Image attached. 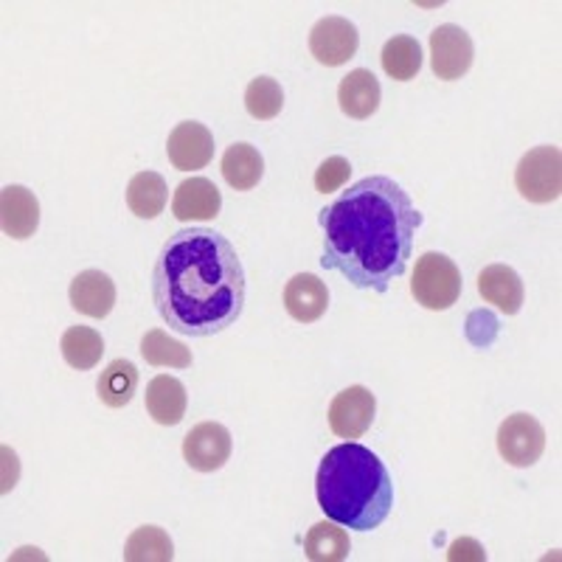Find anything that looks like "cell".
<instances>
[{"label": "cell", "instance_id": "cell-1", "mask_svg": "<svg viewBox=\"0 0 562 562\" xmlns=\"http://www.w3.org/2000/svg\"><path fill=\"white\" fill-rule=\"evenodd\" d=\"M318 223L324 268L338 270L358 290L385 293L408 270L422 214L396 180L371 175L326 205Z\"/></svg>", "mask_w": 562, "mask_h": 562}, {"label": "cell", "instance_id": "cell-2", "mask_svg": "<svg viewBox=\"0 0 562 562\" xmlns=\"http://www.w3.org/2000/svg\"><path fill=\"white\" fill-rule=\"evenodd\" d=\"M153 301L169 329L211 338L237 324L245 307V268L237 248L214 228H180L153 270Z\"/></svg>", "mask_w": 562, "mask_h": 562}, {"label": "cell", "instance_id": "cell-3", "mask_svg": "<svg viewBox=\"0 0 562 562\" xmlns=\"http://www.w3.org/2000/svg\"><path fill=\"white\" fill-rule=\"evenodd\" d=\"M315 492L326 518L355 531L378 529L394 506V481L385 464L355 441L338 445L321 459Z\"/></svg>", "mask_w": 562, "mask_h": 562}, {"label": "cell", "instance_id": "cell-4", "mask_svg": "<svg viewBox=\"0 0 562 562\" xmlns=\"http://www.w3.org/2000/svg\"><path fill=\"white\" fill-rule=\"evenodd\" d=\"M411 295L416 304L434 313H445L461 295V270L450 256L428 250L416 259L414 279H411Z\"/></svg>", "mask_w": 562, "mask_h": 562}, {"label": "cell", "instance_id": "cell-5", "mask_svg": "<svg viewBox=\"0 0 562 562\" xmlns=\"http://www.w3.org/2000/svg\"><path fill=\"white\" fill-rule=\"evenodd\" d=\"M515 189L529 203L546 205L562 194V153L560 147H535L520 158L515 169Z\"/></svg>", "mask_w": 562, "mask_h": 562}, {"label": "cell", "instance_id": "cell-6", "mask_svg": "<svg viewBox=\"0 0 562 562\" xmlns=\"http://www.w3.org/2000/svg\"><path fill=\"white\" fill-rule=\"evenodd\" d=\"M546 450V430L531 414H512L498 428V453L512 467H531Z\"/></svg>", "mask_w": 562, "mask_h": 562}, {"label": "cell", "instance_id": "cell-7", "mask_svg": "<svg viewBox=\"0 0 562 562\" xmlns=\"http://www.w3.org/2000/svg\"><path fill=\"white\" fill-rule=\"evenodd\" d=\"M378 416V400L366 385H349L329 403V428L340 439H360Z\"/></svg>", "mask_w": 562, "mask_h": 562}, {"label": "cell", "instance_id": "cell-8", "mask_svg": "<svg viewBox=\"0 0 562 562\" xmlns=\"http://www.w3.org/2000/svg\"><path fill=\"white\" fill-rule=\"evenodd\" d=\"M475 45L473 37L461 26L445 23V26L434 29L430 34V68L439 79H461L467 70L473 68Z\"/></svg>", "mask_w": 562, "mask_h": 562}, {"label": "cell", "instance_id": "cell-9", "mask_svg": "<svg viewBox=\"0 0 562 562\" xmlns=\"http://www.w3.org/2000/svg\"><path fill=\"white\" fill-rule=\"evenodd\" d=\"M358 26L346 18H321L310 32V54L326 68H338L358 54Z\"/></svg>", "mask_w": 562, "mask_h": 562}, {"label": "cell", "instance_id": "cell-10", "mask_svg": "<svg viewBox=\"0 0 562 562\" xmlns=\"http://www.w3.org/2000/svg\"><path fill=\"white\" fill-rule=\"evenodd\" d=\"M231 434L220 422H200L183 439L186 464L198 473H217L231 459Z\"/></svg>", "mask_w": 562, "mask_h": 562}, {"label": "cell", "instance_id": "cell-11", "mask_svg": "<svg viewBox=\"0 0 562 562\" xmlns=\"http://www.w3.org/2000/svg\"><path fill=\"white\" fill-rule=\"evenodd\" d=\"M169 164L180 172H198L214 158V135L200 122H180L167 140Z\"/></svg>", "mask_w": 562, "mask_h": 562}, {"label": "cell", "instance_id": "cell-12", "mask_svg": "<svg viewBox=\"0 0 562 562\" xmlns=\"http://www.w3.org/2000/svg\"><path fill=\"white\" fill-rule=\"evenodd\" d=\"M70 307L88 318H108L115 307V281L102 270H82L70 281Z\"/></svg>", "mask_w": 562, "mask_h": 562}, {"label": "cell", "instance_id": "cell-13", "mask_svg": "<svg viewBox=\"0 0 562 562\" xmlns=\"http://www.w3.org/2000/svg\"><path fill=\"white\" fill-rule=\"evenodd\" d=\"M0 225L12 239H29L40 228V203L26 186H7L0 192Z\"/></svg>", "mask_w": 562, "mask_h": 562}, {"label": "cell", "instance_id": "cell-14", "mask_svg": "<svg viewBox=\"0 0 562 562\" xmlns=\"http://www.w3.org/2000/svg\"><path fill=\"white\" fill-rule=\"evenodd\" d=\"M223 209V194L209 178H186L175 189L172 214L180 223H192V220H214Z\"/></svg>", "mask_w": 562, "mask_h": 562}, {"label": "cell", "instance_id": "cell-15", "mask_svg": "<svg viewBox=\"0 0 562 562\" xmlns=\"http://www.w3.org/2000/svg\"><path fill=\"white\" fill-rule=\"evenodd\" d=\"M329 307V290L315 273H295L284 288V310L299 324H313Z\"/></svg>", "mask_w": 562, "mask_h": 562}, {"label": "cell", "instance_id": "cell-16", "mask_svg": "<svg viewBox=\"0 0 562 562\" xmlns=\"http://www.w3.org/2000/svg\"><path fill=\"white\" fill-rule=\"evenodd\" d=\"M479 295L506 315H518L524 307V281L509 265H490L479 273Z\"/></svg>", "mask_w": 562, "mask_h": 562}, {"label": "cell", "instance_id": "cell-17", "mask_svg": "<svg viewBox=\"0 0 562 562\" xmlns=\"http://www.w3.org/2000/svg\"><path fill=\"white\" fill-rule=\"evenodd\" d=\"M147 414L153 416L158 425L164 428H175L180 425L186 416V405H189V394H186V385L178 378H169V374H158V378L149 380L147 385Z\"/></svg>", "mask_w": 562, "mask_h": 562}, {"label": "cell", "instance_id": "cell-18", "mask_svg": "<svg viewBox=\"0 0 562 562\" xmlns=\"http://www.w3.org/2000/svg\"><path fill=\"white\" fill-rule=\"evenodd\" d=\"M338 104L349 119H371L380 108V82L371 70L358 68L349 70V77L340 79L338 85Z\"/></svg>", "mask_w": 562, "mask_h": 562}, {"label": "cell", "instance_id": "cell-19", "mask_svg": "<svg viewBox=\"0 0 562 562\" xmlns=\"http://www.w3.org/2000/svg\"><path fill=\"white\" fill-rule=\"evenodd\" d=\"M223 178L231 189H237V192H250L259 186L265 175V158L262 153L254 147V144H231L223 155Z\"/></svg>", "mask_w": 562, "mask_h": 562}, {"label": "cell", "instance_id": "cell-20", "mask_svg": "<svg viewBox=\"0 0 562 562\" xmlns=\"http://www.w3.org/2000/svg\"><path fill=\"white\" fill-rule=\"evenodd\" d=\"M169 200L167 180L158 172H138L127 186V205L135 217L155 220L164 214Z\"/></svg>", "mask_w": 562, "mask_h": 562}, {"label": "cell", "instance_id": "cell-21", "mask_svg": "<svg viewBox=\"0 0 562 562\" xmlns=\"http://www.w3.org/2000/svg\"><path fill=\"white\" fill-rule=\"evenodd\" d=\"M351 551L349 531L335 520H321L304 537V554L313 562H340Z\"/></svg>", "mask_w": 562, "mask_h": 562}, {"label": "cell", "instance_id": "cell-22", "mask_svg": "<svg viewBox=\"0 0 562 562\" xmlns=\"http://www.w3.org/2000/svg\"><path fill=\"white\" fill-rule=\"evenodd\" d=\"M97 391L99 400H102L108 408H124V405L133 403L135 391H138V369H135L133 360H113V363L102 371Z\"/></svg>", "mask_w": 562, "mask_h": 562}, {"label": "cell", "instance_id": "cell-23", "mask_svg": "<svg viewBox=\"0 0 562 562\" xmlns=\"http://www.w3.org/2000/svg\"><path fill=\"white\" fill-rule=\"evenodd\" d=\"M59 349H63V358L70 369L88 371L102 360L104 340L90 326H70V329H65L63 340H59Z\"/></svg>", "mask_w": 562, "mask_h": 562}, {"label": "cell", "instance_id": "cell-24", "mask_svg": "<svg viewBox=\"0 0 562 562\" xmlns=\"http://www.w3.org/2000/svg\"><path fill=\"white\" fill-rule=\"evenodd\" d=\"M380 63L383 70L396 82H408L422 70V45L419 40L411 37V34H396L389 43L383 45V54H380Z\"/></svg>", "mask_w": 562, "mask_h": 562}, {"label": "cell", "instance_id": "cell-25", "mask_svg": "<svg viewBox=\"0 0 562 562\" xmlns=\"http://www.w3.org/2000/svg\"><path fill=\"white\" fill-rule=\"evenodd\" d=\"M124 560L127 562H172L175 546L172 537L160 526H140L124 543Z\"/></svg>", "mask_w": 562, "mask_h": 562}, {"label": "cell", "instance_id": "cell-26", "mask_svg": "<svg viewBox=\"0 0 562 562\" xmlns=\"http://www.w3.org/2000/svg\"><path fill=\"white\" fill-rule=\"evenodd\" d=\"M140 355L149 366H160V369H189L192 366V351L186 349L180 340L169 338L164 329H149L140 338Z\"/></svg>", "mask_w": 562, "mask_h": 562}, {"label": "cell", "instance_id": "cell-27", "mask_svg": "<svg viewBox=\"0 0 562 562\" xmlns=\"http://www.w3.org/2000/svg\"><path fill=\"white\" fill-rule=\"evenodd\" d=\"M284 108V90L273 77H256L245 88V110L256 122H270Z\"/></svg>", "mask_w": 562, "mask_h": 562}, {"label": "cell", "instance_id": "cell-28", "mask_svg": "<svg viewBox=\"0 0 562 562\" xmlns=\"http://www.w3.org/2000/svg\"><path fill=\"white\" fill-rule=\"evenodd\" d=\"M351 175V164L344 158V155H333V158H326L318 169H315V192L321 194H329V192H338L344 189L346 180Z\"/></svg>", "mask_w": 562, "mask_h": 562}, {"label": "cell", "instance_id": "cell-29", "mask_svg": "<svg viewBox=\"0 0 562 562\" xmlns=\"http://www.w3.org/2000/svg\"><path fill=\"white\" fill-rule=\"evenodd\" d=\"M450 560H486V551L484 546L475 543V540H470V537H461V540H456L453 546H450L448 551Z\"/></svg>", "mask_w": 562, "mask_h": 562}]
</instances>
